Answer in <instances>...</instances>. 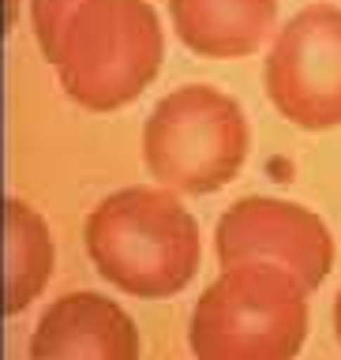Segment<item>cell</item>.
<instances>
[{"label":"cell","mask_w":341,"mask_h":360,"mask_svg":"<svg viewBox=\"0 0 341 360\" xmlns=\"http://www.w3.org/2000/svg\"><path fill=\"white\" fill-rule=\"evenodd\" d=\"M214 252L221 266L274 263L297 274L308 289H319L334 266V236L326 221L304 202L247 195L218 218Z\"/></svg>","instance_id":"obj_6"},{"label":"cell","mask_w":341,"mask_h":360,"mask_svg":"<svg viewBox=\"0 0 341 360\" xmlns=\"http://www.w3.org/2000/svg\"><path fill=\"white\" fill-rule=\"evenodd\" d=\"M308 285L274 263L225 266L195 300L188 345L195 360H297L308 342Z\"/></svg>","instance_id":"obj_2"},{"label":"cell","mask_w":341,"mask_h":360,"mask_svg":"<svg viewBox=\"0 0 341 360\" xmlns=\"http://www.w3.org/2000/svg\"><path fill=\"white\" fill-rule=\"evenodd\" d=\"M252 131L225 90L210 83L176 86L143 124V162L176 195H210L244 169Z\"/></svg>","instance_id":"obj_4"},{"label":"cell","mask_w":341,"mask_h":360,"mask_svg":"<svg viewBox=\"0 0 341 360\" xmlns=\"http://www.w3.org/2000/svg\"><path fill=\"white\" fill-rule=\"evenodd\" d=\"M165 34L146 0H86L56 38L49 64L64 94L90 112H117L154 83Z\"/></svg>","instance_id":"obj_3"},{"label":"cell","mask_w":341,"mask_h":360,"mask_svg":"<svg viewBox=\"0 0 341 360\" xmlns=\"http://www.w3.org/2000/svg\"><path fill=\"white\" fill-rule=\"evenodd\" d=\"M86 255L109 285L139 300H165L199 270V225L169 188H120L90 210Z\"/></svg>","instance_id":"obj_1"},{"label":"cell","mask_w":341,"mask_h":360,"mask_svg":"<svg viewBox=\"0 0 341 360\" xmlns=\"http://www.w3.org/2000/svg\"><path fill=\"white\" fill-rule=\"evenodd\" d=\"M86 0H30V19H34V38H38L41 53L49 56L56 38H60L64 22L83 8Z\"/></svg>","instance_id":"obj_10"},{"label":"cell","mask_w":341,"mask_h":360,"mask_svg":"<svg viewBox=\"0 0 341 360\" xmlns=\"http://www.w3.org/2000/svg\"><path fill=\"white\" fill-rule=\"evenodd\" d=\"M263 86L300 131L341 128V8L311 4L274 34Z\"/></svg>","instance_id":"obj_5"},{"label":"cell","mask_w":341,"mask_h":360,"mask_svg":"<svg viewBox=\"0 0 341 360\" xmlns=\"http://www.w3.org/2000/svg\"><path fill=\"white\" fill-rule=\"evenodd\" d=\"M176 38L195 56H252L278 27V0H169Z\"/></svg>","instance_id":"obj_8"},{"label":"cell","mask_w":341,"mask_h":360,"mask_svg":"<svg viewBox=\"0 0 341 360\" xmlns=\"http://www.w3.org/2000/svg\"><path fill=\"white\" fill-rule=\"evenodd\" d=\"M11 4H15V0H4V27L11 22Z\"/></svg>","instance_id":"obj_12"},{"label":"cell","mask_w":341,"mask_h":360,"mask_svg":"<svg viewBox=\"0 0 341 360\" xmlns=\"http://www.w3.org/2000/svg\"><path fill=\"white\" fill-rule=\"evenodd\" d=\"M30 360H139V330L117 300L79 289L45 308Z\"/></svg>","instance_id":"obj_7"},{"label":"cell","mask_w":341,"mask_h":360,"mask_svg":"<svg viewBox=\"0 0 341 360\" xmlns=\"http://www.w3.org/2000/svg\"><path fill=\"white\" fill-rule=\"evenodd\" d=\"M334 334H337V345H341V292L334 300Z\"/></svg>","instance_id":"obj_11"},{"label":"cell","mask_w":341,"mask_h":360,"mask_svg":"<svg viewBox=\"0 0 341 360\" xmlns=\"http://www.w3.org/2000/svg\"><path fill=\"white\" fill-rule=\"evenodd\" d=\"M53 278V236L30 202L0 199V315L27 311Z\"/></svg>","instance_id":"obj_9"}]
</instances>
